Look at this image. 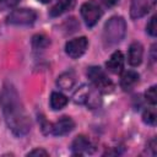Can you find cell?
Instances as JSON below:
<instances>
[{
    "mask_svg": "<svg viewBox=\"0 0 157 157\" xmlns=\"http://www.w3.org/2000/svg\"><path fill=\"white\" fill-rule=\"evenodd\" d=\"M87 47H88L87 38L86 37H78V38H74L66 43L65 52L70 58L77 59L86 52Z\"/></svg>",
    "mask_w": 157,
    "mask_h": 157,
    "instance_id": "6",
    "label": "cell"
},
{
    "mask_svg": "<svg viewBox=\"0 0 157 157\" xmlns=\"http://www.w3.org/2000/svg\"><path fill=\"white\" fill-rule=\"evenodd\" d=\"M156 16H153L151 20H150V22L147 23V26H146V31H147V33L150 34V36H152V37H156V34H157V26H156Z\"/></svg>",
    "mask_w": 157,
    "mask_h": 157,
    "instance_id": "20",
    "label": "cell"
},
{
    "mask_svg": "<svg viewBox=\"0 0 157 157\" xmlns=\"http://www.w3.org/2000/svg\"><path fill=\"white\" fill-rule=\"evenodd\" d=\"M142 55H144V48L141 43L139 42L131 43L128 50V63L131 66H137L142 61Z\"/></svg>",
    "mask_w": 157,
    "mask_h": 157,
    "instance_id": "9",
    "label": "cell"
},
{
    "mask_svg": "<svg viewBox=\"0 0 157 157\" xmlns=\"http://www.w3.org/2000/svg\"><path fill=\"white\" fill-rule=\"evenodd\" d=\"M156 119H157V114H156V110L155 108H147L144 110V114H142V120L148 124V125H155L156 124Z\"/></svg>",
    "mask_w": 157,
    "mask_h": 157,
    "instance_id": "18",
    "label": "cell"
},
{
    "mask_svg": "<svg viewBox=\"0 0 157 157\" xmlns=\"http://www.w3.org/2000/svg\"><path fill=\"white\" fill-rule=\"evenodd\" d=\"M50 44V40L48 37H45L44 34H36L32 38V47L37 50L39 49H45L48 45Z\"/></svg>",
    "mask_w": 157,
    "mask_h": 157,
    "instance_id": "17",
    "label": "cell"
},
{
    "mask_svg": "<svg viewBox=\"0 0 157 157\" xmlns=\"http://www.w3.org/2000/svg\"><path fill=\"white\" fill-rule=\"evenodd\" d=\"M85 103H86L90 108H97V107L101 104V96H99V92L96 91V90H90L88 93H87V96H86Z\"/></svg>",
    "mask_w": 157,
    "mask_h": 157,
    "instance_id": "16",
    "label": "cell"
},
{
    "mask_svg": "<svg viewBox=\"0 0 157 157\" xmlns=\"http://www.w3.org/2000/svg\"><path fill=\"white\" fill-rule=\"evenodd\" d=\"M126 32L125 20L120 16H114L104 25L103 29V40L107 45L112 47L121 42Z\"/></svg>",
    "mask_w": 157,
    "mask_h": 157,
    "instance_id": "2",
    "label": "cell"
},
{
    "mask_svg": "<svg viewBox=\"0 0 157 157\" xmlns=\"http://www.w3.org/2000/svg\"><path fill=\"white\" fill-rule=\"evenodd\" d=\"M145 98L148 103H151L152 105H155L157 103V93H156V86L150 87L146 92H145Z\"/></svg>",
    "mask_w": 157,
    "mask_h": 157,
    "instance_id": "19",
    "label": "cell"
},
{
    "mask_svg": "<svg viewBox=\"0 0 157 157\" xmlns=\"http://www.w3.org/2000/svg\"><path fill=\"white\" fill-rule=\"evenodd\" d=\"M107 69L112 74H120L124 67V55L120 50H115L107 61Z\"/></svg>",
    "mask_w": 157,
    "mask_h": 157,
    "instance_id": "10",
    "label": "cell"
},
{
    "mask_svg": "<svg viewBox=\"0 0 157 157\" xmlns=\"http://www.w3.org/2000/svg\"><path fill=\"white\" fill-rule=\"evenodd\" d=\"M81 15H82V18H83L86 26L93 27L101 18L102 11H101V7L97 1L88 0L85 4H82V6H81Z\"/></svg>",
    "mask_w": 157,
    "mask_h": 157,
    "instance_id": "4",
    "label": "cell"
},
{
    "mask_svg": "<svg viewBox=\"0 0 157 157\" xmlns=\"http://www.w3.org/2000/svg\"><path fill=\"white\" fill-rule=\"evenodd\" d=\"M67 104V97L60 92H53L50 96V107L54 110H59Z\"/></svg>",
    "mask_w": 157,
    "mask_h": 157,
    "instance_id": "15",
    "label": "cell"
},
{
    "mask_svg": "<svg viewBox=\"0 0 157 157\" xmlns=\"http://www.w3.org/2000/svg\"><path fill=\"white\" fill-rule=\"evenodd\" d=\"M27 156H48V152L42 150V148H36V150L28 152Z\"/></svg>",
    "mask_w": 157,
    "mask_h": 157,
    "instance_id": "22",
    "label": "cell"
},
{
    "mask_svg": "<svg viewBox=\"0 0 157 157\" xmlns=\"http://www.w3.org/2000/svg\"><path fill=\"white\" fill-rule=\"evenodd\" d=\"M18 2H20V0H0V10L1 11L10 10V9L15 7Z\"/></svg>",
    "mask_w": 157,
    "mask_h": 157,
    "instance_id": "21",
    "label": "cell"
},
{
    "mask_svg": "<svg viewBox=\"0 0 157 157\" xmlns=\"http://www.w3.org/2000/svg\"><path fill=\"white\" fill-rule=\"evenodd\" d=\"M76 4V0H58V2L50 9L49 15L52 17H56L63 15L64 12L71 10Z\"/></svg>",
    "mask_w": 157,
    "mask_h": 157,
    "instance_id": "12",
    "label": "cell"
},
{
    "mask_svg": "<svg viewBox=\"0 0 157 157\" xmlns=\"http://www.w3.org/2000/svg\"><path fill=\"white\" fill-rule=\"evenodd\" d=\"M0 105L9 129L16 135H26L29 130V119L20 96L12 85H5L0 93Z\"/></svg>",
    "mask_w": 157,
    "mask_h": 157,
    "instance_id": "1",
    "label": "cell"
},
{
    "mask_svg": "<svg viewBox=\"0 0 157 157\" xmlns=\"http://www.w3.org/2000/svg\"><path fill=\"white\" fill-rule=\"evenodd\" d=\"M139 82V74L135 72V71H126L123 76H121V80H120V87L124 90V91H130L132 90L136 83Z\"/></svg>",
    "mask_w": 157,
    "mask_h": 157,
    "instance_id": "13",
    "label": "cell"
},
{
    "mask_svg": "<svg viewBox=\"0 0 157 157\" xmlns=\"http://www.w3.org/2000/svg\"><path fill=\"white\" fill-rule=\"evenodd\" d=\"M40 2H43V4H47V2H50L52 0H39Z\"/></svg>",
    "mask_w": 157,
    "mask_h": 157,
    "instance_id": "24",
    "label": "cell"
},
{
    "mask_svg": "<svg viewBox=\"0 0 157 157\" xmlns=\"http://www.w3.org/2000/svg\"><path fill=\"white\" fill-rule=\"evenodd\" d=\"M91 147V142L90 140L83 136V135H78L75 137V140L71 144V150L75 155H82L85 152H88Z\"/></svg>",
    "mask_w": 157,
    "mask_h": 157,
    "instance_id": "11",
    "label": "cell"
},
{
    "mask_svg": "<svg viewBox=\"0 0 157 157\" xmlns=\"http://www.w3.org/2000/svg\"><path fill=\"white\" fill-rule=\"evenodd\" d=\"M87 76L90 81L96 86L98 91L102 92H109L113 88L112 81L107 77L105 72L99 67V66H91L87 70Z\"/></svg>",
    "mask_w": 157,
    "mask_h": 157,
    "instance_id": "3",
    "label": "cell"
},
{
    "mask_svg": "<svg viewBox=\"0 0 157 157\" xmlns=\"http://www.w3.org/2000/svg\"><path fill=\"white\" fill-rule=\"evenodd\" d=\"M105 6H113V5H115L117 2H118V0H101Z\"/></svg>",
    "mask_w": 157,
    "mask_h": 157,
    "instance_id": "23",
    "label": "cell"
},
{
    "mask_svg": "<svg viewBox=\"0 0 157 157\" xmlns=\"http://www.w3.org/2000/svg\"><path fill=\"white\" fill-rule=\"evenodd\" d=\"M75 83H76V76L72 71L63 72L56 80V85L63 90H71L75 86Z\"/></svg>",
    "mask_w": 157,
    "mask_h": 157,
    "instance_id": "14",
    "label": "cell"
},
{
    "mask_svg": "<svg viewBox=\"0 0 157 157\" xmlns=\"http://www.w3.org/2000/svg\"><path fill=\"white\" fill-rule=\"evenodd\" d=\"M37 18V12L32 9H17L13 10L9 17L7 22L11 25H17V26H28L32 25Z\"/></svg>",
    "mask_w": 157,
    "mask_h": 157,
    "instance_id": "5",
    "label": "cell"
},
{
    "mask_svg": "<svg viewBox=\"0 0 157 157\" xmlns=\"http://www.w3.org/2000/svg\"><path fill=\"white\" fill-rule=\"evenodd\" d=\"M74 128H75V123H74V120L70 117H61L58 121H55L52 125L50 130H52L53 135L63 136V135L69 134Z\"/></svg>",
    "mask_w": 157,
    "mask_h": 157,
    "instance_id": "8",
    "label": "cell"
},
{
    "mask_svg": "<svg viewBox=\"0 0 157 157\" xmlns=\"http://www.w3.org/2000/svg\"><path fill=\"white\" fill-rule=\"evenodd\" d=\"M156 0H131L130 16L131 18H140L147 15L155 6Z\"/></svg>",
    "mask_w": 157,
    "mask_h": 157,
    "instance_id": "7",
    "label": "cell"
}]
</instances>
